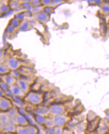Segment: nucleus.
Here are the masks:
<instances>
[{
  "instance_id": "13",
  "label": "nucleus",
  "mask_w": 109,
  "mask_h": 134,
  "mask_svg": "<svg viewBox=\"0 0 109 134\" xmlns=\"http://www.w3.org/2000/svg\"><path fill=\"white\" fill-rule=\"evenodd\" d=\"M10 70L8 67L7 65H4L0 64V73L1 74H6L9 73Z\"/></svg>"
},
{
  "instance_id": "26",
  "label": "nucleus",
  "mask_w": 109,
  "mask_h": 134,
  "mask_svg": "<svg viewBox=\"0 0 109 134\" xmlns=\"http://www.w3.org/2000/svg\"><path fill=\"white\" fill-rule=\"evenodd\" d=\"M52 0H41L42 3L46 6H49L51 4Z\"/></svg>"
},
{
  "instance_id": "29",
  "label": "nucleus",
  "mask_w": 109,
  "mask_h": 134,
  "mask_svg": "<svg viewBox=\"0 0 109 134\" xmlns=\"http://www.w3.org/2000/svg\"><path fill=\"white\" fill-rule=\"evenodd\" d=\"M22 2L23 3H24V2H29V3H31L32 0H21Z\"/></svg>"
},
{
  "instance_id": "4",
  "label": "nucleus",
  "mask_w": 109,
  "mask_h": 134,
  "mask_svg": "<svg viewBox=\"0 0 109 134\" xmlns=\"http://www.w3.org/2000/svg\"><path fill=\"white\" fill-rule=\"evenodd\" d=\"M10 90L12 94L17 97H24L26 94L16 85H14L10 87Z\"/></svg>"
},
{
  "instance_id": "5",
  "label": "nucleus",
  "mask_w": 109,
  "mask_h": 134,
  "mask_svg": "<svg viewBox=\"0 0 109 134\" xmlns=\"http://www.w3.org/2000/svg\"><path fill=\"white\" fill-rule=\"evenodd\" d=\"M14 118L16 125L22 126H27L28 125V122L26 118L19 113H17L14 117Z\"/></svg>"
},
{
  "instance_id": "18",
  "label": "nucleus",
  "mask_w": 109,
  "mask_h": 134,
  "mask_svg": "<svg viewBox=\"0 0 109 134\" xmlns=\"http://www.w3.org/2000/svg\"><path fill=\"white\" fill-rule=\"evenodd\" d=\"M20 24V21L18 19H17L16 18H15V17L11 20L10 24L13 26L14 27H15V28H17V27L19 26Z\"/></svg>"
},
{
  "instance_id": "12",
  "label": "nucleus",
  "mask_w": 109,
  "mask_h": 134,
  "mask_svg": "<svg viewBox=\"0 0 109 134\" xmlns=\"http://www.w3.org/2000/svg\"><path fill=\"white\" fill-rule=\"evenodd\" d=\"M16 133L18 134H27V126H18L16 128Z\"/></svg>"
},
{
  "instance_id": "24",
  "label": "nucleus",
  "mask_w": 109,
  "mask_h": 134,
  "mask_svg": "<svg viewBox=\"0 0 109 134\" xmlns=\"http://www.w3.org/2000/svg\"><path fill=\"white\" fill-rule=\"evenodd\" d=\"M31 3L32 6H38L40 5L42 2H41V0H32Z\"/></svg>"
},
{
  "instance_id": "8",
  "label": "nucleus",
  "mask_w": 109,
  "mask_h": 134,
  "mask_svg": "<svg viewBox=\"0 0 109 134\" xmlns=\"http://www.w3.org/2000/svg\"><path fill=\"white\" fill-rule=\"evenodd\" d=\"M50 110L53 114L58 115H61V114L63 113L64 111V109L63 107L61 105H54L51 106Z\"/></svg>"
},
{
  "instance_id": "23",
  "label": "nucleus",
  "mask_w": 109,
  "mask_h": 134,
  "mask_svg": "<svg viewBox=\"0 0 109 134\" xmlns=\"http://www.w3.org/2000/svg\"><path fill=\"white\" fill-rule=\"evenodd\" d=\"M63 2V0H52L51 3V6H55L57 5L60 4V3H62Z\"/></svg>"
},
{
  "instance_id": "22",
  "label": "nucleus",
  "mask_w": 109,
  "mask_h": 134,
  "mask_svg": "<svg viewBox=\"0 0 109 134\" xmlns=\"http://www.w3.org/2000/svg\"><path fill=\"white\" fill-rule=\"evenodd\" d=\"M7 31H8V32L9 34H12L13 33H15V32L16 31V28L14 27L12 25L10 24L8 27Z\"/></svg>"
},
{
  "instance_id": "14",
  "label": "nucleus",
  "mask_w": 109,
  "mask_h": 134,
  "mask_svg": "<svg viewBox=\"0 0 109 134\" xmlns=\"http://www.w3.org/2000/svg\"><path fill=\"white\" fill-rule=\"evenodd\" d=\"M21 7L22 9L25 11H29L30 10V9L32 7V5L31 3L24 2L21 5Z\"/></svg>"
},
{
  "instance_id": "19",
  "label": "nucleus",
  "mask_w": 109,
  "mask_h": 134,
  "mask_svg": "<svg viewBox=\"0 0 109 134\" xmlns=\"http://www.w3.org/2000/svg\"><path fill=\"white\" fill-rule=\"evenodd\" d=\"M43 11L46 13L47 15H49L53 12V9L52 7H50L49 6H46L44 8H43Z\"/></svg>"
},
{
  "instance_id": "25",
  "label": "nucleus",
  "mask_w": 109,
  "mask_h": 134,
  "mask_svg": "<svg viewBox=\"0 0 109 134\" xmlns=\"http://www.w3.org/2000/svg\"><path fill=\"white\" fill-rule=\"evenodd\" d=\"M36 120H37L38 123H39L40 124H42V123H43L45 122V118L41 116H37V118H36Z\"/></svg>"
},
{
  "instance_id": "7",
  "label": "nucleus",
  "mask_w": 109,
  "mask_h": 134,
  "mask_svg": "<svg viewBox=\"0 0 109 134\" xmlns=\"http://www.w3.org/2000/svg\"><path fill=\"white\" fill-rule=\"evenodd\" d=\"M34 17L37 21L42 23L47 22L49 19V15L46 14L43 11L35 13Z\"/></svg>"
},
{
  "instance_id": "11",
  "label": "nucleus",
  "mask_w": 109,
  "mask_h": 134,
  "mask_svg": "<svg viewBox=\"0 0 109 134\" xmlns=\"http://www.w3.org/2000/svg\"><path fill=\"white\" fill-rule=\"evenodd\" d=\"M30 28V23L28 22L24 21L22 22L21 24H20L19 26V30L21 31H25L29 30Z\"/></svg>"
},
{
  "instance_id": "10",
  "label": "nucleus",
  "mask_w": 109,
  "mask_h": 134,
  "mask_svg": "<svg viewBox=\"0 0 109 134\" xmlns=\"http://www.w3.org/2000/svg\"><path fill=\"white\" fill-rule=\"evenodd\" d=\"M67 121L66 118L61 115H58L54 118V124L58 127H61L65 125Z\"/></svg>"
},
{
  "instance_id": "1",
  "label": "nucleus",
  "mask_w": 109,
  "mask_h": 134,
  "mask_svg": "<svg viewBox=\"0 0 109 134\" xmlns=\"http://www.w3.org/2000/svg\"><path fill=\"white\" fill-rule=\"evenodd\" d=\"M25 100L33 105L39 104L43 101V97L38 94L30 93L25 98Z\"/></svg>"
},
{
  "instance_id": "3",
  "label": "nucleus",
  "mask_w": 109,
  "mask_h": 134,
  "mask_svg": "<svg viewBox=\"0 0 109 134\" xmlns=\"http://www.w3.org/2000/svg\"><path fill=\"white\" fill-rule=\"evenodd\" d=\"M25 94L28 93L30 90V86L27 80L22 79H17L16 84Z\"/></svg>"
},
{
  "instance_id": "21",
  "label": "nucleus",
  "mask_w": 109,
  "mask_h": 134,
  "mask_svg": "<svg viewBox=\"0 0 109 134\" xmlns=\"http://www.w3.org/2000/svg\"><path fill=\"white\" fill-rule=\"evenodd\" d=\"M37 132V129L34 127L27 126V134H36Z\"/></svg>"
},
{
  "instance_id": "2",
  "label": "nucleus",
  "mask_w": 109,
  "mask_h": 134,
  "mask_svg": "<svg viewBox=\"0 0 109 134\" xmlns=\"http://www.w3.org/2000/svg\"><path fill=\"white\" fill-rule=\"evenodd\" d=\"M6 65L10 70H17L19 69L21 66V62L15 57H10L7 60L6 62Z\"/></svg>"
},
{
  "instance_id": "15",
  "label": "nucleus",
  "mask_w": 109,
  "mask_h": 134,
  "mask_svg": "<svg viewBox=\"0 0 109 134\" xmlns=\"http://www.w3.org/2000/svg\"><path fill=\"white\" fill-rule=\"evenodd\" d=\"M20 5V3L19 2V1L17 0H12L10 3V7L12 9H17L18 8Z\"/></svg>"
},
{
  "instance_id": "6",
  "label": "nucleus",
  "mask_w": 109,
  "mask_h": 134,
  "mask_svg": "<svg viewBox=\"0 0 109 134\" xmlns=\"http://www.w3.org/2000/svg\"><path fill=\"white\" fill-rule=\"evenodd\" d=\"M3 80L4 83L11 87L16 84L17 79L12 75H6L3 76Z\"/></svg>"
},
{
  "instance_id": "27",
  "label": "nucleus",
  "mask_w": 109,
  "mask_h": 134,
  "mask_svg": "<svg viewBox=\"0 0 109 134\" xmlns=\"http://www.w3.org/2000/svg\"><path fill=\"white\" fill-rule=\"evenodd\" d=\"M45 123H46L47 126H48L49 127H52V125H53V124H54V121L53 122V121H51V120H45Z\"/></svg>"
},
{
  "instance_id": "28",
  "label": "nucleus",
  "mask_w": 109,
  "mask_h": 134,
  "mask_svg": "<svg viewBox=\"0 0 109 134\" xmlns=\"http://www.w3.org/2000/svg\"><path fill=\"white\" fill-rule=\"evenodd\" d=\"M2 8H3V9L4 8V9H3V11H4V12H7V11H8L9 10V7H8L7 6H6V5H5V6H3V7H2Z\"/></svg>"
},
{
  "instance_id": "20",
  "label": "nucleus",
  "mask_w": 109,
  "mask_h": 134,
  "mask_svg": "<svg viewBox=\"0 0 109 134\" xmlns=\"http://www.w3.org/2000/svg\"><path fill=\"white\" fill-rule=\"evenodd\" d=\"M25 15L24 12H18L15 15V17L18 19L20 21H23L24 19Z\"/></svg>"
},
{
  "instance_id": "17",
  "label": "nucleus",
  "mask_w": 109,
  "mask_h": 134,
  "mask_svg": "<svg viewBox=\"0 0 109 134\" xmlns=\"http://www.w3.org/2000/svg\"><path fill=\"white\" fill-rule=\"evenodd\" d=\"M43 10V8L42 6H32V7L31 8L30 11H31V12L35 14V13L42 12Z\"/></svg>"
},
{
  "instance_id": "16",
  "label": "nucleus",
  "mask_w": 109,
  "mask_h": 134,
  "mask_svg": "<svg viewBox=\"0 0 109 134\" xmlns=\"http://www.w3.org/2000/svg\"><path fill=\"white\" fill-rule=\"evenodd\" d=\"M9 120V116L5 113H2L0 114V121L4 123H8Z\"/></svg>"
},
{
  "instance_id": "9",
  "label": "nucleus",
  "mask_w": 109,
  "mask_h": 134,
  "mask_svg": "<svg viewBox=\"0 0 109 134\" xmlns=\"http://www.w3.org/2000/svg\"><path fill=\"white\" fill-rule=\"evenodd\" d=\"M12 107L11 102L8 99L2 98L0 100V108L2 110H8Z\"/></svg>"
}]
</instances>
